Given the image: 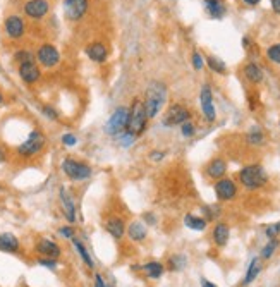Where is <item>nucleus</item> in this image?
Returning <instances> with one entry per match:
<instances>
[{
    "instance_id": "nucleus-5",
    "label": "nucleus",
    "mask_w": 280,
    "mask_h": 287,
    "mask_svg": "<svg viewBox=\"0 0 280 287\" xmlns=\"http://www.w3.org/2000/svg\"><path fill=\"white\" fill-rule=\"evenodd\" d=\"M239 181L244 186L246 189H258L261 186L266 184L268 177H266V172L261 165H248L239 172Z\"/></svg>"
},
{
    "instance_id": "nucleus-31",
    "label": "nucleus",
    "mask_w": 280,
    "mask_h": 287,
    "mask_svg": "<svg viewBox=\"0 0 280 287\" xmlns=\"http://www.w3.org/2000/svg\"><path fill=\"white\" fill-rule=\"evenodd\" d=\"M266 57H268L272 62H275V64H279L280 66V43L268 47V50H266Z\"/></svg>"
},
{
    "instance_id": "nucleus-25",
    "label": "nucleus",
    "mask_w": 280,
    "mask_h": 287,
    "mask_svg": "<svg viewBox=\"0 0 280 287\" xmlns=\"http://www.w3.org/2000/svg\"><path fill=\"white\" fill-rule=\"evenodd\" d=\"M141 268H143L144 275L150 277V279H160V277L163 275V270H165L163 265L158 262H150V263H146V265L141 266Z\"/></svg>"
},
{
    "instance_id": "nucleus-20",
    "label": "nucleus",
    "mask_w": 280,
    "mask_h": 287,
    "mask_svg": "<svg viewBox=\"0 0 280 287\" xmlns=\"http://www.w3.org/2000/svg\"><path fill=\"white\" fill-rule=\"evenodd\" d=\"M227 172V164L222 158H213L210 164L207 165V175L211 179H222Z\"/></svg>"
},
{
    "instance_id": "nucleus-32",
    "label": "nucleus",
    "mask_w": 280,
    "mask_h": 287,
    "mask_svg": "<svg viewBox=\"0 0 280 287\" xmlns=\"http://www.w3.org/2000/svg\"><path fill=\"white\" fill-rule=\"evenodd\" d=\"M181 131H182V136H184V138H191V136H194V134H196V127H194V124L191 122V120L181 124Z\"/></svg>"
},
{
    "instance_id": "nucleus-2",
    "label": "nucleus",
    "mask_w": 280,
    "mask_h": 287,
    "mask_svg": "<svg viewBox=\"0 0 280 287\" xmlns=\"http://www.w3.org/2000/svg\"><path fill=\"white\" fill-rule=\"evenodd\" d=\"M47 146V136L40 129L29 131L28 138L23 143L16 146V155L21 158H33L38 157Z\"/></svg>"
},
{
    "instance_id": "nucleus-26",
    "label": "nucleus",
    "mask_w": 280,
    "mask_h": 287,
    "mask_svg": "<svg viewBox=\"0 0 280 287\" xmlns=\"http://www.w3.org/2000/svg\"><path fill=\"white\" fill-rule=\"evenodd\" d=\"M244 76L248 81H251V83L258 84L263 81V71L259 69L256 64H248V66L244 67Z\"/></svg>"
},
{
    "instance_id": "nucleus-11",
    "label": "nucleus",
    "mask_w": 280,
    "mask_h": 287,
    "mask_svg": "<svg viewBox=\"0 0 280 287\" xmlns=\"http://www.w3.org/2000/svg\"><path fill=\"white\" fill-rule=\"evenodd\" d=\"M23 11L29 19H43L50 12L48 0H26Z\"/></svg>"
},
{
    "instance_id": "nucleus-4",
    "label": "nucleus",
    "mask_w": 280,
    "mask_h": 287,
    "mask_svg": "<svg viewBox=\"0 0 280 287\" xmlns=\"http://www.w3.org/2000/svg\"><path fill=\"white\" fill-rule=\"evenodd\" d=\"M60 168H62L64 175L74 182L86 181V179H90L91 175H93L91 165H88L86 162L76 160V158H72V157L64 158L62 164H60Z\"/></svg>"
},
{
    "instance_id": "nucleus-14",
    "label": "nucleus",
    "mask_w": 280,
    "mask_h": 287,
    "mask_svg": "<svg viewBox=\"0 0 280 287\" xmlns=\"http://www.w3.org/2000/svg\"><path fill=\"white\" fill-rule=\"evenodd\" d=\"M200 102H201V109H203V114L207 117L208 122H213L217 119V110H215L213 105V96H211V90L208 84H205L201 88V93H200Z\"/></svg>"
},
{
    "instance_id": "nucleus-9",
    "label": "nucleus",
    "mask_w": 280,
    "mask_h": 287,
    "mask_svg": "<svg viewBox=\"0 0 280 287\" xmlns=\"http://www.w3.org/2000/svg\"><path fill=\"white\" fill-rule=\"evenodd\" d=\"M18 74H19V77H21L23 83L29 84V86H33V84H36L40 79H42V69H40V66H38L36 60L19 64Z\"/></svg>"
},
{
    "instance_id": "nucleus-42",
    "label": "nucleus",
    "mask_w": 280,
    "mask_h": 287,
    "mask_svg": "<svg viewBox=\"0 0 280 287\" xmlns=\"http://www.w3.org/2000/svg\"><path fill=\"white\" fill-rule=\"evenodd\" d=\"M277 234H279V227H277V224L270 225V227L266 229V236H268L270 239H275Z\"/></svg>"
},
{
    "instance_id": "nucleus-21",
    "label": "nucleus",
    "mask_w": 280,
    "mask_h": 287,
    "mask_svg": "<svg viewBox=\"0 0 280 287\" xmlns=\"http://www.w3.org/2000/svg\"><path fill=\"white\" fill-rule=\"evenodd\" d=\"M126 232H127V236L131 238V241H136V242L144 241V239H146V234H148L146 225L141 224V222H138V220L131 222V224L127 225Z\"/></svg>"
},
{
    "instance_id": "nucleus-23",
    "label": "nucleus",
    "mask_w": 280,
    "mask_h": 287,
    "mask_svg": "<svg viewBox=\"0 0 280 287\" xmlns=\"http://www.w3.org/2000/svg\"><path fill=\"white\" fill-rule=\"evenodd\" d=\"M231 238V229L227 224H217L213 229V241L217 246H225Z\"/></svg>"
},
{
    "instance_id": "nucleus-50",
    "label": "nucleus",
    "mask_w": 280,
    "mask_h": 287,
    "mask_svg": "<svg viewBox=\"0 0 280 287\" xmlns=\"http://www.w3.org/2000/svg\"><path fill=\"white\" fill-rule=\"evenodd\" d=\"M2 103H4V95L0 93V105H2Z\"/></svg>"
},
{
    "instance_id": "nucleus-48",
    "label": "nucleus",
    "mask_w": 280,
    "mask_h": 287,
    "mask_svg": "<svg viewBox=\"0 0 280 287\" xmlns=\"http://www.w3.org/2000/svg\"><path fill=\"white\" fill-rule=\"evenodd\" d=\"M144 220H148L150 224H153V222H155V217H153L151 214H148V215H144Z\"/></svg>"
},
{
    "instance_id": "nucleus-51",
    "label": "nucleus",
    "mask_w": 280,
    "mask_h": 287,
    "mask_svg": "<svg viewBox=\"0 0 280 287\" xmlns=\"http://www.w3.org/2000/svg\"><path fill=\"white\" fill-rule=\"evenodd\" d=\"M277 227H279V234H280V222H279V224H277Z\"/></svg>"
},
{
    "instance_id": "nucleus-8",
    "label": "nucleus",
    "mask_w": 280,
    "mask_h": 287,
    "mask_svg": "<svg viewBox=\"0 0 280 287\" xmlns=\"http://www.w3.org/2000/svg\"><path fill=\"white\" fill-rule=\"evenodd\" d=\"M4 31L7 38L11 40H21L26 35V23L21 16L11 14L4 19Z\"/></svg>"
},
{
    "instance_id": "nucleus-39",
    "label": "nucleus",
    "mask_w": 280,
    "mask_h": 287,
    "mask_svg": "<svg viewBox=\"0 0 280 287\" xmlns=\"http://www.w3.org/2000/svg\"><path fill=\"white\" fill-rule=\"evenodd\" d=\"M184 263H186V260H184V256H174V258L170 260V266H172V270H181L182 266H184Z\"/></svg>"
},
{
    "instance_id": "nucleus-38",
    "label": "nucleus",
    "mask_w": 280,
    "mask_h": 287,
    "mask_svg": "<svg viewBox=\"0 0 280 287\" xmlns=\"http://www.w3.org/2000/svg\"><path fill=\"white\" fill-rule=\"evenodd\" d=\"M38 265L40 266H45L48 270H55L57 268V260L52 258H38Z\"/></svg>"
},
{
    "instance_id": "nucleus-18",
    "label": "nucleus",
    "mask_w": 280,
    "mask_h": 287,
    "mask_svg": "<svg viewBox=\"0 0 280 287\" xmlns=\"http://www.w3.org/2000/svg\"><path fill=\"white\" fill-rule=\"evenodd\" d=\"M21 249V241L18 239V236H14L12 232H2L0 234V251L4 253H19Z\"/></svg>"
},
{
    "instance_id": "nucleus-24",
    "label": "nucleus",
    "mask_w": 280,
    "mask_h": 287,
    "mask_svg": "<svg viewBox=\"0 0 280 287\" xmlns=\"http://www.w3.org/2000/svg\"><path fill=\"white\" fill-rule=\"evenodd\" d=\"M70 241H72L74 248H76V251L79 253L81 260H83V262L86 263V266H88V268H95V262H93V260H91V255H90V253H88V249L84 248V244H83V242H81V241H79V239H77V238H72V239H70Z\"/></svg>"
},
{
    "instance_id": "nucleus-1",
    "label": "nucleus",
    "mask_w": 280,
    "mask_h": 287,
    "mask_svg": "<svg viewBox=\"0 0 280 287\" xmlns=\"http://www.w3.org/2000/svg\"><path fill=\"white\" fill-rule=\"evenodd\" d=\"M167 102V86L160 81H153L150 83V86L146 88V95H144L143 105L146 110L148 120L155 119L158 116V112L162 110V107Z\"/></svg>"
},
{
    "instance_id": "nucleus-47",
    "label": "nucleus",
    "mask_w": 280,
    "mask_h": 287,
    "mask_svg": "<svg viewBox=\"0 0 280 287\" xmlns=\"http://www.w3.org/2000/svg\"><path fill=\"white\" fill-rule=\"evenodd\" d=\"M244 4H248V5H256V4H259V0H242Z\"/></svg>"
},
{
    "instance_id": "nucleus-19",
    "label": "nucleus",
    "mask_w": 280,
    "mask_h": 287,
    "mask_svg": "<svg viewBox=\"0 0 280 287\" xmlns=\"http://www.w3.org/2000/svg\"><path fill=\"white\" fill-rule=\"evenodd\" d=\"M126 222L122 220L120 217H110L107 218L105 222V231L109 232L110 236H112L114 239H122L124 234H126Z\"/></svg>"
},
{
    "instance_id": "nucleus-30",
    "label": "nucleus",
    "mask_w": 280,
    "mask_h": 287,
    "mask_svg": "<svg viewBox=\"0 0 280 287\" xmlns=\"http://www.w3.org/2000/svg\"><path fill=\"white\" fill-rule=\"evenodd\" d=\"M207 64H208V67H210L211 71H215V72H218V74H224L225 72V64L222 62L220 59H217V57H208L207 59Z\"/></svg>"
},
{
    "instance_id": "nucleus-46",
    "label": "nucleus",
    "mask_w": 280,
    "mask_h": 287,
    "mask_svg": "<svg viewBox=\"0 0 280 287\" xmlns=\"http://www.w3.org/2000/svg\"><path fill=\"white\" fill-rule=\"evenodd\" d=\"M272 9H273V12L280 14V0H272Z\"/></svg>"
},
{
    "instance_id": "nucleus-17",
    "label": "nucleus",
    "mask_w": 280,
    "mask_h": 287,
    "mask_svg": "<svg viewBox=\"0 0 280 287\" xmlns=\"http://www.w3.org/2000/svg\"><path fill=\"white\" fill-rule=\"evenodd\" d=\"M84 52H86L88 59L93 60V62H96V64H103L107 60V57H109V50H107V47L100 42L90 43V45L84 48Z\"/></svg>"
},
{
    "instance_id": "nucleus-35",
    "label": "nucleus",
    "mask_w": 280,
    "mask_h": 287,
    "mask_svg": "<svg viewBox=\"0 0 280 287\" xmlns=\"http://www.w3.org/2000/svg\"><path fill=\"white\" fill-rule=\"evenodd\" d=\"M42 114L50 120H59V114H57V110L53 109V107H50V105H43L42 107Z\"/></svg>"
},
{
    "instance_id": "nucleus-40",
    "label": "nucleus",
    "mask_w": 280,
    "mask_h": 287,
    "mask_svg": "<svg viewBox=\"0 0 280 287\" xmlns=\"http://www.w3.org/2000/svg\"><path fill=\"white\" fill-rule=\"evenodd\" d=\"M193 66H194V69H203V66H205V60H203V57H201V53L200 52H193Z\"/></svg>"
},
{
    "instance_id": "nucleus-7",
    "label": "nucleus",
    "mask_w": 280,
    "mask_h": 287,
    "mask_svg": "<svg viewBox=\"0 0 280 287\" xmlns=\"http://www.w3.org/2000/svg\"><path fill=\"white\" fill-rule=\"evenodd\" d=\"M127 119H129V109H127V107H119V109H116L112 116H110L109 122L105 124V133L109 134V136H119L120 133L126 131Z\"/></svg>"
},
{
    "instance_id": "nucleus-10",
    "label": "nucleus",
    "mask_w": 280,
    "mask_h": 287,
    "mask_svg": "<svg viewBox=\"0 0 280 287\" xmlns=\"http://www.w3.org/2000/svg\"><path fill=\"white\" fill-rule=\"evenodd\" d=\"M191 117V112L187 109H186L184 105H179V103H175V105H172L170 109L167 110V114H165L163 117V124L168 127H174V126H181V124L187 122Z\"/></svg>"
},
{
    "instance_id": "nucleus-37",
    "label": "nucleus",
    "mask_w": 280,
    "mask_h": 287,
    "mask_svg": "<svg viewBox=\"0 0 280 287\" xmlns=\"http://www.w3.org/2000/svg\"><path fill=\"white\" fill-rule=\"evenodd\" d=\"M248 143L249 144H261L263 143L261 131H251V133L248 134Z\"/></svg>"
},
{
    "instance_id": "nucleus-29",
    "label": "nucleus",
    "mask_w": 280,
    "mask_h": 287,
    "mask_svg": "<svg viewBox=\"0 0 280 287\" xmlns=\"http://www.w3.org/2000/svg\"><path fill=\"white\" fill-rule=\"evenodd\" d=\"M14 60L18 64H24V62H31V60H36L35 53L29 52V50H18V52L14 53Z\"/></svg>"
},
{
    "instance_id": "nucleus-12",
    "label": "nucleus",
    "mask_w": 280,
    "mask_h": 287,
    "mask_svg": "<svg viewBox=\"0 0 280 287\" xmlns=\"http://www.w3.org/2000/svg\"><path fill=\"white\" fill-rule=\"evenodd\" d=\"M88 0H64V16L69 21H79L88 12Z\"/></svg>"
},
{
    "instance_id": "nucleus-49",
    "label": "nucleus",
    "mask_w": 280,
    "mask_h": 287,
    "mask_svg": "<svg viewBox=\"0 0 280 287\" xmlns=\"http://www.w3.org/2000/svg\"><path fill=\"white\" fill-rule=\"evenodd\" d=\"M201 287H215V286L208 282V280H203V282H201Z\"/></svg>"
},
{
    "instance_id": "nucleus-41",
    "label": "nucleus",
    "mask_w": 280,
    "mask_h": 287,
    "mask_svg": "<svg viewBox=\"0 0 280 287\" xmlns=\"http://www.w3.org/2000/svg\"><path fill=\"white\" fill-rule=\"evenodd\" d=\"M59 236H62V238H66V239H72L74 238V229L70 227V225H64V227L59 229Z\"/></svg>"
},
{
    "instance_id": "nucleus-6",
    "label": "nucleus",
    "mask_w": 280,
    "mask_h": 287,
    "mask_svg": "<svg viewBox=\"0 0 280 287\" xmlns=\"http://www.w3.org/2000/svg\"><path fill=\"white\" fill-rule=\"evenodd\" d=\"M36 60H38V66L45 67V69H53L60 64V52L55 45L52 43H43L38 47L35 53Z\"/></svg>"
},
{
    "instance_id": "nucleus-3",
    "label": "nucleus",
    "mask_w": 280,
    "mask_h": 287,
    "mask_svg": "<svg viewBox=\"0 0 280 287\" xmlns=\"http://www.w3.org/2000/svg\"><path fill=\"white\" fill-rule=\"evenodd\" d=\"M146 124H148V116H146V110H144V105L140 98H134L133 103H131V109H129V119H127V127H126V133L133 134L134 138L141 136L146 129Z\"/></svg>"
},
{
    "instance_id": "nucleus-33",
    "label": "nucleus",
    "mask_w": 280,
    "mask_h": 287,
    "mask_svg": "<svg viewBox=\"0 0 280 287\" xmlns=\"http://www.w3.org/2000/svg\"><path fill=\"white\" fill-rule=\"evenodd\" d=\"M277 244H279V242H277V239H270V242L268 244L265 246V248L261 249V256L263 258H270V256L273 255V251H275V248H277Z\"/></svg>"
},
{
    "instance_id": "nucleus-44",
    "label": "nucleus",
    "mask_w": 280,
    "mask_h": 287,
    "mask_svg": "<svg viewBox=\"0 0 280 287\" xmlns=\"http://www.w3.org/2000/svg\"><path fill=\"white\" fill-rule=\"evenodd\" d=\"M163 157H165L163 151H151V153H150V158H151L153 162H160Z\"/></svg>"
},
{
    "instance_id": "nucleus-45",
    "label": "nucleus",
    "mask_w": 280,
    "mask_h": 287,
    "mask_svg": "<svg viewBox=\"0 0 280 287\" xmlns=\"http://www.w3.org/2000/svg\"><path fill=\"white\" fill-rule=\"evenodd\" d=\"M95 287H109V286H107L105 280H103V277L100 275V273H96V275H95Z\"/></svg>"
},
{
    "instance_id": "nucleus-28",
    "label": "nucleus",
    "mask_w": 280,
    "mask_h": 287,
    "mask_svg": "<svg viewBox=\"0 0 280 287\" xmlns=\"http://www.w3.org/2000/svg\"><path fill=\"white\" fill-rule=\"evenodd\" d=\"M184 224L186 227L193 229V231H205L207 229V220H203L200 217H194V215H186Z\"/></svg>"
},
{
    "instance_id": "nucleus-36",
    "label": "nucleus",
    "mask_w": 280,
    "mask_h": 287,
    "mask_svg": "<svg viewBox=\"0 0 280 287\" xmlns=\"http://www.w3.org/2000/svg\"><path fill=\"white\" fill-rule=\"evenodd\" d=\"M117 138H119V141H120V143H122V146H124V148H129L131 144L134 143V140H136V138H134L133 134L126 133V131H124V133H120Z\"/></svg>"
},
{
    "instance_id": "nucleus-16",
    "label": "nucleus",
    "mask_w": 280,
    "mask_h": 287,
    "mask_svg": "<svg viewBox=\"0 0 280 287\" xmlns=\"http://www.w3.org/2000/svg\"><path fill=\"white\" fill-rule=\"evenodd\" d=\"M215 193H217L218 200L222 201H231L232 198L237 194V186L232 179H218V182L215 184Z\"/></svg>"
},
{
    "instance_id": "nucleus-13",
    "label": "nucleus",
    "mask_w": 280,
    "mask_h": 287,
    "mask_svg": "<svg viewBox=\"0 0 280 287\" xmlns=\"http://www.w3.org/2000/svg\"><path fill=\"white\" fill-rule=\"evenodd\" d=\"M36 253H38L42 258H52V260H59L62 255V249L57 244L55 241L48 238H42L36 242Z\"/></svg>"
},
{
    "instance_id": "nucleus-34",
    "label": "nucleus",
    "mask_w": 280,
    "mask_h": 287,
    "mask_svg": "<svg viewBox=\"0 0 280 287\" xmlns=\"http://www.w3.org/2000/svg\"><path fill=\"white\" fill-rule=\"evenodd\" d=\"M60 141H62V144H64V146H67V148H72V146H76V144H77V138L74 136L72 133H66V134H62V138H60Z\"/></svg>"
},
{
    "instance_id": "nucleus-15",
    "label": "nucleus",
    "mask_w": 280,
    "mask_h": 287,
    "mask_svg": "<svg viewBox=\"0 0 280 287\" xmlns=\"http://www.w3.org/2000/svg\"><path fill=\"white\" fill-rule=\"evenodd\" d=\"M59 200H60V207H62V212H64V217H66L70 224H74V222H76V205H74L72 194H70L64 186L59 189Z\"/></svg>"
},
{
    "instance_id": "nucleus-27",
    "label": "nucleus",
    "mask_w": 280,
    "mask_h": 287,
    "mask_svg": "<svg viewBox=\"0 0 280 287\" xmlns=\"http://www.w3.org/2000/svg\"><path fill=\"white\" fill-rule=\"evenodd\" d=\"M259 272H261V262H259L258 258L251 260V263H249V266H248V272H246V277H244V286H249V284L259 275Z\"/></svg>"
},
{
    "instance_id": "nucleus-22",
    "label": "nucleus",
    "mask_w": 280,
    "mask_h": 287,
    "mask_svg": "<svg viewBox=\"0 0 280 287\" xmlns=\"http://www.w3.org/2000/svg\"><path fill=\"white\" fill-rule=\"evenodd\" d=\"M205 9L213 19H220L225 16V5L222 0H205Z\"/></svg>"
},
{
    "instance_id": "nucleus-43",
    "label": "nucleus",
    "mask_w": 280,
    "mask_h": 287,
    "mask_svg": "<svg viewBox=\"0 0 280 287\" xmlns=\"http://www.w3.org/2000/svg\"><path fill=\"white\" fill-rule=\"evenodd\" d=\"M9 155H7V148L4 146V144H0V164H4V162H7Z\"/></svg>"
}]
</instances>
